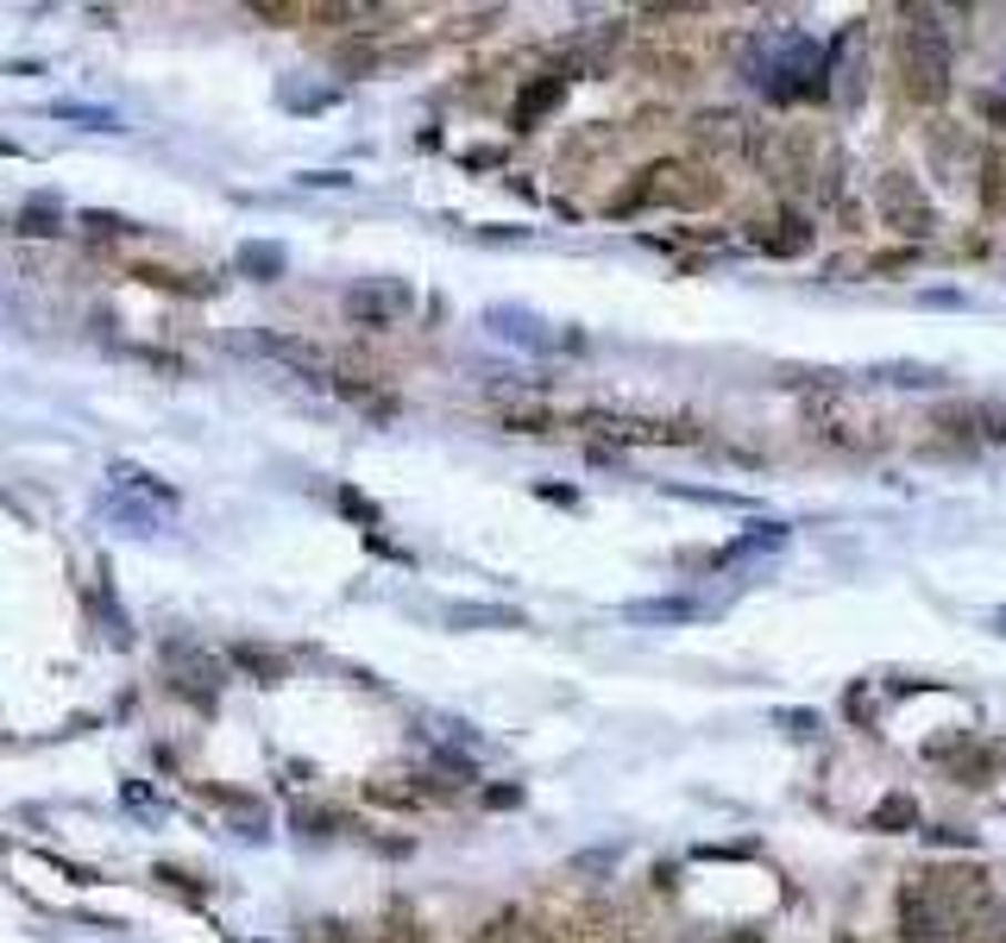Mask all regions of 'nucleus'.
Returning a JSON list of instances; mask_svg holds the SVG:
<instances>
[{
  "label": "nucleus",
  "mask_w": 1006,
  "mask_h": 943,
  "mask_svg": "<svg viewBox=\"0 0 1006 943\" xmlns=\"http://www.w3.org/2000/svg\"><path fill=\"white\" fill-rule=\"evenodd\" d=\"M900 70H906V95L912 101L944 95V70H949L944 32H937V25H906V39H900Z\"/></svg>",
  "instance_id": "obj_1"
},
{
  "label": "nucleus",
  "mask_w": 1006,
  "mask_h": 943,
  "mask_svg": "<svg viewBox=\"0 0 1006 943\" xmlns=\"http://www.w3.org/2000/svg\"><path fill=\"white\" fill-rule=\"evenodd\" d=\"M164 660H171V674H176V693L195 698V705H214L220 698V679H227V667L214 655H202V648H164Z\"/></svg>",
  "instance_id": "obj_2"
},
{
  "label": "nucleus",
  "mask_w": 1006,
  "mask_h": 943,
  "mask_svg": "<svg viewBox=\"0 0 1006 943\" xmlns=\"http://www.w3.org/2000/svg\"><path fill=\"white\" fill-rule=\"evenodd\" d=\"M409 284H352L347 289V315L352 321H366V328H390V321H403L409 315Z\"/></svg>",
  "instance_id": "obj_3"
},
{
  "label": "nucleus",
  "mask_w": 1006,
  "mask_h": 943,
  "mask_svg": "<svg viewBox=\"0 0 1006 943\" xmlns=\"http://www.w3.org/2000/svg\"><path fill=\"white\" fill-rule=\"evenodd\" d=\"M881 214H887V227L900 233H931V202L918 189H912V176L906 171H887V183H881Z\"/></svg>",
  "instance_id": "obj_4"
},
{
  "label": "nucleus",
  "mask_w": 1006,
  "mask_h": 943,
  "mask_svg": "<svg viewBox=\"0 0 1006 943\" xmlns=\"http://www.w3.org/2000/svg\"><path fill=\"white\" fill-rule=\"evenodd\" d=\"M484 328L497 334V340H510V347H528V352L566 347L561 334H547V321L542 315H528V308H484Z\"/></svg>",
  "instance_id": "obj_5"
},
{
  "label": "nucleus",
  "mask_w": 1006,
  "mask_h": 943,
  "mask_svg": "<svg viewBox=\"0 0 1006 943\" xmlns=\"http://www.w3.org/2000/svg\"><path fill=\"white\" fill-rule=\"evenodd\" d=\"M233 265L246 270V277H258V284H277V277L290 270V252L277 246V239H246V246L233 252Z\"/></svg>",
  "instance_id": "obj_6"
},
{
  "label": "nucleus",
  "mask_w": 1006,
  "mask_h": 943,
  "mask_svg": "<svg viewBox=\"0 0 1006 943\" xmlns=\"http://www.w3.org/2000/svg\"><path fill=\"white\" fill-rule=\"evenodd\" d=\"M446 623L453 629H523V611H510V604H453Z\"/></svg>",
  "instance_id": "obj_7"
},
{
  "label": "nucleus",
  "mask_w": 1006,
  "mask_h": 943,
  "mask_svg": "<svg viewBox=\"0 0 1006 943\" xmlns=\"http://www.w3.org/2000/svg\"><path fill=\"white\" fill-rule=\"evenodd\" d=\"M774 547H787V522H754L749 535H736L730 547H723V566H736V560H754V554H774Z\"/></svg>",
  "instance_id": "obj_8"
},
{
  "label": "nucleus",
  "mask_w": 1006,
  "mask_h": 943,
  "mask_svg": "<svg viewBox=\"0 0 1006 943\" xmlns=\"http://www.w3.org/2000/svg\"><path fill=\"white\" fill-rule=\"evenodd\" d=\"M623 616L629 623H692V616H705V604H692V597H648V604H623Z\"/></svg>",
  "instance_id": "obj_9"
},
{
  "label": "nucleus",
  "mask_w": 1006,
  "mask_h": 943,
  "mask_svg": "<svg viewBox=\"0 0 1006 943\" xmlns=\"http://www.w3.org/2000/svg\"><path fill=\"white\" fill-rule=\"evenodd\" d=\"M561 95H566V76L528 82V89H523V101H516V114H510V120H516V133H528V126H535V120H542V114H547V107H554Z\"/></svg>",
  "instance_id": "obj_10"
},
{
  "label": "nucleus",
  "mask_w": 1006,
  "mask_h": 943,
  "mask_svg": "<svg viewBox=\"0 0 1006 943\" xmlns=\"http://www.w3.org/2000/svg\"><path fill=\"white\" fill-rule=\"evenodd\" d=\"M107 479H114V491H133V498H145L152 510H176V491H171V484H152L138 465H114Z\"/></svg>",
  "instance_id": "obj_11"
},
{
  "label": "nucleus",
  "mask_w": 1006,
  "mask_h": 943,
  "mask_svg": "<svg viewBox=\"0 0 1006 943\" xmlns=\"http://www.w3.org/2000/svg\"><path fill=\"white\" fill-rule=\"evenodd\" d=\"M874 378H887V385H900V390H937L944 385L937 366H912V359H893V366H881Z\"/></svg>",
  "instance_id": "obj_12"
},
{
  "label": "nucleus",
  "mask_w": 1006,
  "mask_h": 943,
  "mask_svg": "<svg viewBox=\"0 0 1006 943\" xmlns=\"http://www.w3.org/2000/svg\"><path fill=\"white\" fill-rule=\"evenodd\" d=\"M58 227H63V208L51 202V195H32V202L20 208V233H39L44 239V233H58Z\"/></svg>",
  "instance_id": "obj_13"
},
{
  "label": "nucleus",
  "mask_w": 1006,
  "mask_h": 943,
  "mask_svg": "<svg viewBox=\"0 0 1006 943\" xmlns=\"http://www.w3.org/2000/svg\"><path fill=\"white\" fill-rule=\"evenodd\" d=\"M906 824H918V806H912V799H881V806H874V830H906Z\"/></svg>",
  "instance_id": "obj_14"
},
{
  "label": "nucleus",
  "mask_w": 1006,
  "mask_h": 943,
  "mask_svg": "<svg viewBox=\"0 0 1006 943\" xmlns=\"http://www.w3.org/2000/svg\"><path fill=\"white\" fill-rule=\"evenodd\" d=\"M780 227H787V233H768V252H805V246H812V227H805L799 214H787Z\"/></svg>",
  "instance_id": "obj_15"
},
{
  "label": "nucleus",
  "mask_w": 1006,
  "mask_h": 943,
  "mask_svg": "<svg viewBox=\"0 0 1006 943\" xmlns=\"http://www.w3.org/2000/svg\"><path fill=\"white\" fill-rule=\"evenodd\" d=\"M58 114L63 120H82V126H95V133H114V126H120V114H107V107H76V101H63Z\"/></svg>",
  "instance_id": "obj_16"
},
{
  "label": "nucleus",
  "mask_w": 1006,
  "mask_h": 943,
  "mask_svg": "<svg viewBox=\"0 0 1006 943\" xmlns=\"http://www.w3.org/2000/svg\"><path fill=\"white\" fill-rule=\"evenodd\" d=\"M239 660H246V667H258L265 679H284V660H277V655H258V648H239Z\"/></svg>",
  "instance_id": "obj_17"
},
{
  "label": "nucleus",
  "mask_w": 1006,
  "mask_h": 943,
  "mask_svg": "<svg viewBox=\"0 0 1006 943\" xmlns=\"http://www.w3.org/2000/svg\"><path fill=\"white\" fill-rule=\"evenodd\" d=\"M918 303H925V308H963V289H925Z\"/></svg>",
  "instance_id": "obj_18"
},
{
  "label": "nucleus",
  "mask_w": 1006,
  "mask_h": 943,
  "mask_svg": "<svg viewBox=\"0 0 1006 943\" xmlns=\"http://www.w3.org/2000/svg\"><path fill=\"white\" fill-rule=\"evenodd\" d=\"M89 227L95 233H126V221H120V214H89Z\"/></svg>",
  "instance_id": "obj_19"
},
{
  "label": "nucleus",
  "mask_w": 1006,
  "mask_h": 943,
  "mask_svg": "<svg viewBox=\"0 0 1006 943\" xmlns=\"http://www.w3.org/2000/svg\"><path fill=\"white\" fill-rule=\"evenodd\" d=\"M340 503H347L352 516H366V522H371V516H378V510H371V503H366V498H359V491H340Z\"/></svg>",
  "instance_id": "obj_20"
},
{
  "label": "nucleus",
  "mask_w": 1006,
  "mask_h": 943,
  "mask_svg": "<svg viewBox=\"0 0 1006 943\" xmlns=\"http://www.w3.org/2000/svg\"><path fill=\"white\" fill-rule=\"evenodd\" d=\"M975 107H982L987 120H1006V95H982V101H975Z\"/></svg>",
  "instance_id": "obj_21"
},
{
  "label": "nucleus",
  "mask_w": 1006,
  "mask_h": 943,
  "mask_svg": "<svg viewBox=\"0 0 1006 943\" xmlns=\"http://www.w3.org/2000/svg\"><path fill=\"white\" fill-rule=\"evenodd\" d=\"M994 623H1000V636H1006V611H994Z\"/></svg>",
  "instance_id": "obj_22"
}]
</instances>
